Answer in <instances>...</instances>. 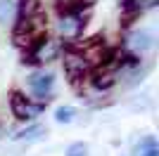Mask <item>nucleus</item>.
Segmentation results:
<instances>
[{
	"mask_svg": "<svg viewBox=\"0 0 159 156\" xmlns=\"http://www.w3.org/2000/svg\"><path fill=\"white\" fill-rule=\"evenodd\" d=\"M60 54H62L60 40L52 38V36H43V38H38L26 50L24 62H29V64H50V62H55Z\"/></svg>",
	"mask_w": 159,
	"mask_h": 156,
	"instance_id": "nucleus-2",
	"label": "nucleus"
},
{
	"mask_svg": "<svg viewBox=\"0 0 159 156\" xmlns=\"http://www.w3.org/2000/svg\"><path fill=\"white\" fill-rule=\"evenodd\" d=\"M119 73L114 71L112 66H100V69H95L93 73H90V85H93L95 90H102V92H107L109 88H114L116 85V80H119Z\"/></svg>",
	"mask_w": 159,
	"mask_h": 156,
	"instance_id": "nucleus-7",
	"label": "nucleus"
},
{
	"mask_svg": "<svg viewBox=\"0 0 159 156\" xmlns=\"http://www.w3.org/2000/svg\"><path fill=\"white\" fill-rule=\"evenodd\" d=\"M86 154H88V147L83 142H74L66 149V156H86Z\"/></svg>",
	"mask_w": 159,
	"mask_h": 156,
	"instance_id": "nucleus-14",
	"label": "nucleus"
},
{
	"mask_svg": "<svg viewBox=\"0 0 159 156\" xmlns=\"http://www.w3.org/2000/svg\"><path fill=\"white\" fill-rule=\"evenodd\" d=\"M55 88V76L50 71H33L29 76V90L33 92V97L38 99L40 104H45L52 95Z\"/></svg>",
	"mask_w": 159,
	"mask_h": 156,
	"instance_id": "nucleus-5",
	"label": "nucleus"
},
{
	"mask_svg": "<svg viewBox=\"0 0 159 156\" xmlns=\"http://www.w3.org/2000/svg\"><path fill=\"white\" fill-rule=\"evenodd\" d=\"M45 12L43 10V5H40V0H17V24H21V21H29L33 19L36 14Z\"/></svg>",
	"mask_w": 159,
	"mask_h": 156,
	"instance_id": "nucleus-8",
	"label": "nucleus"
},
{
	"mask_svg": "<svg viewBox=\"0 0 159 156\" xmlns=\"http://www.w3.org/2000/svg\"><path fill=\"white\" fill-rule=\"evenodd\" d=\"M159 5V0H121V7L128 14H143L147 10H154Z\"/></svg>",
	"mask_w": 159,
	"mask_h": 156,
	"instance_id": "nucleus-9",
	"label": "nucleus"
},
{
	"mask_svg": "<svg viewBox=\"0 0 159 156\" xmlns=\"http://www.w3.org/2000/svg\"><path fill=\"white\" fill-rule=\"evenodd\" d=\"M74 116H76V109H74V106H60V109L55 111V121H57V123H71Z\"/></svg>",
	"mask_w": 159,
	"mask_h": 156,
	"instance_id": "nucleus-13",
	"label": "nucleus"
},
{
	"mask_svg": "<svg viewBox=\"0 0 159 156\" xmlns=\"http://www.w3.org/2000/svg\"><path fill=\"white\" fill-rule=\"evenodd\" d=\"M14 12H17V2L14 0H0V24L10 21Z\"/></svg>",
	"mask_w": 159,
	"mask_h": 156,
	"instance_id": "nucleus-12",
	"label": "nucleus"
},
{
	"mask_svg": "<svg viewBox=\"0 0 159 156\" xmlns=\"http://www.w3.org/2000/svg\"><path fill=\"white\" fill-rule=\"evenodd\" d=\"M64 10H83V5H86V0H57Z\"/></svg>",
	"mask_w": 159,
	"mask_h": 156,
	"instance_id": "nucleus-15",
	"label": "nucleus"
},
{
	"mask_svg": "<svg viewBox=\"0 0 159 156\" xmlns=\"http://www.w3.org/2000/svg\"><path fill=\"white\" fill-rule=\"evenodd\" d=\"M62 62H64V73L71 80H81V78H88L95 71L90 59L86 57L83 47H66L64 54H62Z\"/></svg>",
	"mask_w": 159,
	"mask_h": 156,
	"instance_id": "nucleus-3",
	"label": "nucleus"
},
{
	"mask_svg": "<svg viewBox=\"0 0 159 156\" xmlns=\"http://www.w3.org/2000/svg\"><path fill=\"white\" fill-rule=\"evenodd\" d=\"M83 26H86V14H83V10H62L57 21H55L57 40H66V43L79 40L81 33H83Z\"/></svg>",
	"mask_w": 159,
	"mask_h": 156,
	"instance_id": "nucleus-1",
	"label": "nucleus"
},
{
	"mask_svg": "<svg viewBox=\"0 0 159 156\" xmlns=\"http://www.w3.org/2000/svg\"><path fill=\"white\" fill-rule=\"evenodd\" d=\"M135 156H159V144L152 135H147L140 140V144L135 147Z\"/></svg>",
	"mask_w": 159,
	"mask_h": 156,
	"instance_id": "nucleus-10",
	"label": "nucleus"
},
{
	"mask_svg": "<svg viewBox=\"0 0 159 156\" xmlns=\"http://www.w3.org/2000/svg\"><path fill=\"white\" fill-rule=\"evenodd\" d=\"M10 109H12L17 121H36V118L43 114L45 104L33 102V99H29L26 95H21V92H12V95H10Z\"/></svg>",
	"mask_w": 159,
	"mask_h": 156,
	"instance_id": "nucleus-4",
	"label": "nucleus"
},
{
	"mask_svg": "<svg viewBox=\"0 0 159 156\" xmlns=\"http://www.w3.org/2000/svg\"><path fill=\"white\" fill-rule=\"evenodd\" d=\"M43 132H45V128H43V125L33 123V125H29V128H24V130H17L12 137H14V140H26V142H31V140H38Z\"/></svg>",
	"mask_w": 159,
	"mask_h": 156,
	"instance_id": "nucleus-11",
	"label": "nucleus"
},
{
	"mask_svg": "<svg viewBox=\"0 0 159 156\" xmlns=\"http://www.w3.org/2000/svg\"><path fill=\"white\" fill-rule=\"evenodd\" d=\"M124 47H126V52L131 54V57H138V54H143V52H147L150 47H152V33L150 31H133V33H128Z\"/></svg>",
	"mask_w": 159,
	"mask_h": 156,
	"instance_id": "nucleus-6",
	"label": "nucleus"
}]
</instances>
